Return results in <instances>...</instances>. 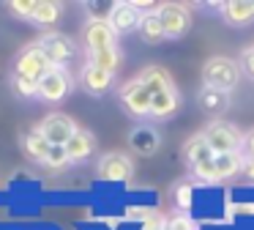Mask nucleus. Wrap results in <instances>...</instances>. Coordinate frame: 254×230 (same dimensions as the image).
Returning a JSON list of instances; mask_svg holds the SVG:
<instances>
[{
  "mask_svg": "<svg viewBox=\"0 0 254 230\" xmlns=\"http://www.w3.org/2000/svg\"><path fill=\"white\" fill-rule=\"evenodd\" d=\"M88 60H90L93 66H99V69L112 71V74H115V69L121 66V49L112 47V49H101V52H90Z\"/></svg>",
  "mask_w": 254,
  "mask_h": 230,
  "instance_id": "b1692460",
  "label": "nucleus"
},
{
  "mask_svg": "<svg viewBox=\"0 0 254 230\" xmlns=\"http://www.w3.org/2000/svg\"><path fill=\"white\" fill-rule=\"evenodd\" d=\"M137 30H139V36H142V41H148V44H161V41L167 38L164 25H161L156 8H153V11H145V14H142V22H139Z\"/></svg>",
  "mask_w": 254,
  "mask_h": 230,
  "instance_id": "412c9836",
  "label": "nucleus"
},
{
  "mask_svg": "<svg viewBox=\"0 0 254 230\" xmlns=\"http://www.w3.org/2000/svg\"><path fill=\"white\" fill-rule=\"evenodd\" d=\"M44 164H47L50 170H61V167H66V164H68L66 148H61V145H52V148H50V153H47V159H44Z\"/></svg>",
  "mask_w": 254,
  "mask_h": 230,
  "instance_id": "cd10ccee",
  "label": "nucleus"
},
{
  "mask_svg": "<svg viewBox=\"0 0 254 230\" xmlns=\"http://www.w3.org/2000/svg\"><path fill=\"white\" fill-rule=\"evenodd\" d=\"M137 80L150 91V96H153V93H161V91H170V88H175L172 77L167 74L164 69H159V66H148V69H145L142 74L137 77Z\"/></svg>",
  "mask_w": 254,
  "mask_h": 230,
  "instance_id": "6ab92c4d",
  "label": "nucleus"
},
{
  "mask_svg": "<svg viewBox=\"0 0 254 230\" xmlns=\"http://www.w3.org/2000/svg\"><path fill=\"white\" fill-rule=\"evenodd\" d=\"M36 44L41 47V52L47 55V60H50L52 66H63V69H66V63L77 55L74 41L68 36H63V33H47V36Z\"/></svg>",
  "mask_w": 254,
  "mask_h": 230,
  "instance_id": "9d476101",
  "label": "nucleus"
},
{
  "mask_svg": "<svg viewBox=\"0 0 254 230\" xmlns=\"http://www.w3.org/2000/svg\"><path fill=\"white\" fill-rule=\"evenodd\" d=\"M221 16L227 25H252L254 22V0H232V3H221Z\"/></svg>",
  "mask_w": 254,
  "mask_h": 230,
  "instance_id": "dca6fc26",
  "label": "nucleus"
},
{
  "mask_svg": "<svg viewBox=\"0 0 254 230\" xmlns=\"http://www.w3.org/2000/svg\"><path fill=\"white\" fill-rule=\"evenodd\" d=\"M213 167H216V181H227L232 175H238L243 170V153H216L213 156Z\"/></svg>",
  "mask_w": 254,
  "mask_h": 230,
  "instance_id": "a211bd4d",
  "label": "nucleus"
},
{
  "mask_svg": "<svg viewBox=\"0 0 254 230\" xmlns=\"http://www.w3.org/2000/svg\"><path fill=\"white\" fill-rule=\"evenodd\" d=\"M36 3H39V0H11V3H8V11H11L17 19H30L33 11H36Z\"/></svg>",
  "mask_w": 254,
  "mask_h": 230,
  "instance_id": "bb28decb",
  "label": "nucleus"
},
{
  "mask_svg": "<svg viewBox=\"0 0 254 230\" xmlns=\"http://www.w3.org/2000/svg\"><path fill=\"white\" fill-rule=\"evenodd\" d=\"M107 22L112 25V30L121 36V33H131L139 27L142 22V8L137 3H115L107 14Z\"/></svg>",
  "mask_w": 254,
  "mask_h": 230,
  "instance_id": "9b49d317",
  "label": "nucleus"
},
{
  "mask_svg": "<svg viewBox=\"0 0 254 230\" xmlns=\"http://www.w3.org/2000/svg\"><path fill=\"white\" fill-rule=\"evenodd\" d=\"M246 148H249V156L254 159V129H252V131H249V134H246Z\"/></svg>",
  "mask_w": 254,
  "mask_h": 230,
  "instance_id": "2f4dec72",
  "label": "nucleus"
},
{
  "mask_svg": "<svg viewBox=\"0 0 254 230\" xmlns=\"http://www.w3.org/2000/svg\"><path fill=\"white\" fill-rule=\"evenodd\" d=\"M156 14H159L161 25H164L167 38H181L191 27V11L181 3H164L156 8Z\"/></svg>",
  "mask_w": 254,
  "mask_h": 230,
  "instance_id": "1a4fd4ad",
  "label": "nucleus"
},
{
  "mask_svg": "<svg viewBox=\"0 0 254 230\" xmlns=\"http://www.w3.org/2000/svg\"><path fill=\"white\" fill-rule=\"evenodd\" d=\"M181 107V96H178V88H170V91H161L150 96V118H172Z\"/></svg>",
  "mask_w": 254,
  "mask_h": 230,
  "instance_id": "2eb2a0df",
  "label": "nucleus"
},
{
  "mask_svg": "<svg viewBox=\"0 0 254 230\" xmlns=\"http://www.w3.org/2000/svg\"><path fill=\"white\" fill-rule=\"evenodd\" d=\"M128 145H131L134 153H139V156H153L156 151H159L161 145V137L159 131L153 129V126H137V129H131V134H128Z\"/></svg>",
  "mask_w": 254,
  "mask_h": 230,
  "instance_id": "ddd939ff",
  "label": "nucleus"
},
{
  "mask_svg": "<svg viewBox=\"0 0 254 230\" xmlns=\"http://www.w3.org/2000/svg\"><path fill=\"white\" fill-rule=\"evenodd\" d=\"M50 69H52V63L47 60V55L41 52L39 44H30V47H25L22 52L17 55V60H14V74H17V77H25V80H30V82H39Z\"/></svg>",
  "mask_w": 254,
  "mask_h": 230,
  "instance_id": "20e7f679",
  "label": "nucleus"
},
{
  "mask_svg": "<svg viewBox=\"0 0 254 230\" xmlns=\"http://www.w3.org/2000/svg\"><path fill=\"white\" fill-rule=\"evenodd\" d=\"M101 181H110V184H123L134 175V162L131 156H126L123 151H110L99 159V167H96Z\"/></svg>",
  "mask_w": 254,
  "mask_h": 230,
  "instance_id": "423d86ee",
  "label": "nucleus"
},
{
  "mask_svg": "<svg viewBox=\"0 0 254 230\" xmlns=\"http://www.w3.org/2000/svg\"><path fill=\"white\" fill-rule=\"evenodd\" d=\"M191 175L199 181H205V184H216V167H213V159H208V162L197 164V167H191Z\"/></svg>",
  "mask_w": 254,
  "mask_h": 230,
  "instance_id": "c85d7f7f",
  "label": "nucleus"
},
{
  "mask_svg": "<svg viewBox=\"0 0 254 230\" xmlns=\"http://www.w3.org/2000/svg\"><path fill=\"white\" fill-rule=\"evenodd\" d=\"M93 151H96V137L90 134L88 129H79L77 126V131L71 134V140L66 142L68 162H85L88 156H93Z\"/></svg>",
  "mask_w": 254,
  "mask_h": 230,
  "instance_id": "4468645a",
  "label": "nucleus"
},
{
  "mask_svg": "<svg viewBox=\"0 0 254 230\" xmlns=\"http://www.w3.org/2000/svg\"><path fill=\"white\" fill-rule=\"evenodd\" d=\"M197 107L208 115H219L230 107V93H221V91H216V88L202 85V91L197 93Z\"/></svg>",
  "mask_w": 254,
  "mask_h": 230,
  "instance_id": "f3484780",
  "label": "nucleus"
},
{
  "mask_svg": "<svg viewBox=\"0 0 254 230\" xmlns=\"http://www.w3.org/2000/svg\"><path fill=\"white\" fill-rule=\"evenodd\" d=\"M243 170H246V175L254 181V159H252V156H249V162H246V164H243Z\"/></svg>",
  "mask_w": 254,
  "mask_h": 230,
  "instance_id": "473e14b6",
  "label": "nucleus"
},
{
  "mask_svg": "<svg viewBox=\"0 0 254 230\" xmlns=\"http://www.w3.org/2000/svg\"><path fill=\"white\" fill-rule=\"evenodd\" d=\"M71 88H74V80H71V74H68V69L52 66V69L39 80V96L36 99H41V102H47V104H61L63 99L71 93Z\"/></svg>",
  "mask_w": 254,
  "mask_h": 230,
  "instance_id": "7ed1b4c3",
  "label": "nucleus"
},
{
  "mask_svg": "<svg viewBox=\"0 0 254 230\" xmlns=\"http://www.w3.org/2000/svg\"><path fill=\"white\" fill-rule=\"evenodd\" d=\"M202 82H205V88H216L221 93L235 91L238 82H241V63L232 58L216 55V58H210L202 66Z\"/></svg>",
  "mask_w": 254,
  "mask_h": 230,
  "instance_id": "f257e3e1",
  "label": "nucleus"
},
{
  "mask_svg": "<svg viewBox=\"0 0 254 230\" xmlns=\"http://www.w3.org/2000/svg\"><path fill=\"white\" fill-rule=\"evenodd\" d=\"M183 156H186V164H189V170H191V167H197V164H202V162H208V159H213L216 153L210 151V145L205 142V137L197 134V137H191V140L183 145Z\"/></svg>",
  "mask_w": 254,
  "mask_h": 230,
  "instance_id": "aec40b11",
  "label": "nucleus"
},
{
  "mask_svg": "<svg viewBox=\"0 0 254 230\" xmlns=\"http://www.w3.org/2000/svg\"><path fill=\"white\" fill-rule=\"evenodd\" d=\"M36 131H39L50 145L66 148V142L71 140V134L77 131V123H74L68 115H63V113H52V115H47V118L36 126Z\"/></svg>",
  "mask_w": 254,
  "mask_h": 230,
  "instance_id": "0eeeda50",
  "label": "nucleus"
},
{
  "mask_svg": "<svg viewBox=\"0 0 254 230\" xmlns=\"http://www.w3.org/2000/svg\"><path fill=\"white\" fill-rule=\"evenodd\" d=\"M118 99L131 118H148L150 115V91L139 80H128L126 85H121Z\"/></svg>",
  "mask_w": 254,
  "mask_h": 230,
  "instance_id": "39448f33",
  "label": "nucleus"
},
{
  "mask_svg": "<svg viewBox=\"0 0 254 230\" xmlns=\"http://www.w3.org/2000/svg\"><path fill=\"white\" fill-rule=\"evenodd\" d=\"M112 80H115L112 71L99 69V66H93L90 60L82 66V74H79V82H82V88L90 93V96H104V93L112 88Z\"/></svg>",
  "mask_w": 254,
  "mask_h": 230,
  "instance_id": "f8f14e48",
  "label": "nucleus"
},
{
  "mask_svg": "<svg viewBox=\"0 0 254 230\" xmlns=\"http://www.w3.org/2000/svg\"><path fill=\"white\" fill-rule=\"evenodd\" d=\"M22 148H25V153H28L33 162H41V164H44V159H47V153H50L52 145L33 129V131H28V134L22 137Z\"/></svg>",
  "mask_w": 254,
  "mask_h": 230,
  "instance_id": "5701e85b",
  "label": "nucleus"
},
{
  "mask_svg": "<svg viewBox=\"0 0 254 230\" xmlns=\"http://www.w3.org/2000/svg\"><path fill=\"white\" fill-rule=\"evenodd\" d=\"M167 230H197V225H194V219L189 214H175L167 222Z\"/></svg>",
  "mask_w": 254,
  "mask_h": 230,
  "instance_id": "c756f323",
  "label": "nucleus"
},
{
  "mask_svg": "<svg viewBox=\"0 0 254 230\" xmlns=\"http://www.w3.org/2000/svg\"><path fill=\"white\" fill-rule=\"evenodd\" d=\"M11 91L22 99H33V96H39V82H30V80H25V77L11 74Z\"/></svg>",
  "mask_w": 254,
  "mask_h": 230,
  "instance_id": "393cba45",
  "label": "nucleus"
},
{
  "mask_svg": "<svg viewBox=\"0 0 254 230\" xmlns=\"http://www.w3.org/2000/svg\"><path fill=\"white\" fill-rule=\"evenodd\" d=\"M241 71H246V74L254 80V44L241 52Z\"/></svg>",
  "mask_w": 254,
  "mask_h": 230,
  "instance_id": "7c9ffc66",
  "label": "nucleus"
},
{
  "mask_svg": "<svg viewBox=\"0 0 254 230\" xmlns=\"http://www.w3.org/2000/svg\"><path fill=\"white\" fill-rule=\"evenodd\" d=\"M63 14V5L55 3V0H39L36 3V11L30 16V22H36L39 27H52Z\"/></svg>",
  "mask_w": 254,
  "mask_h": 230,
  "instance_id": "4be33fe9",
  "label": "nucleus"
},
{
  "mask_svg": "<svg viewBox=\"0 0 254 230\" xmlns=\"http://www.w3.org/2000/svg\"><path fill=\"white\" fill-rule=\"evenodd\" d=\"M191 197H194L191 184H186V181L175 184V206L181 208V211H189V208H191Z\"/></svg>",
  "mask_w": 254,
  "mask_h": 230,
  "instance_id": "a878e982",
  "label": "nucleus"
},
{
  "mask_svg": "<svg viewBox=\"0 0 254 230\" xmlns=\"http://www.w3.org/2000/svg\"><path fill=\"white\" fill-rule=\"evenodd\" d=\"M202 137L213 153H235L246 145V134L235 123H227V120H213L202 131Z\"/></svg>",
  "mask_w": 254,
  "mask_h": 230,
  "instance_id": "f03ea898",
  "label": "nucleus"
},
{
  "mask_svg": "<svg viewBox=\"0 0 254 230\" xmlns=\"http://www.w3.org/2000/svg\"><path fill=\"white\" fill-rule=\"evenodd\" d=\"M82 38H85V47H88V55L118 47V33L112 30V25L104 19V16L88 19V25H85V30H82Z\"/></svg>",
  "mask_w": 254,
  "mask_h": 230,
  "instance_id": "6e6552de",
  "label": "nucleus"
}]
</instances>
